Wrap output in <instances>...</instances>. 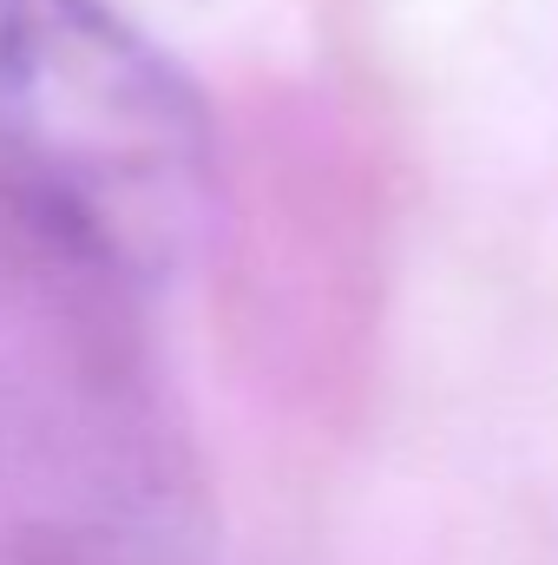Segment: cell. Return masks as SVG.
Instances as JSON below:
<instances>
[{
	"label": "cell",
	"instance_id": "cell-1",
	"mask_svg": "<svg viewBox=\"0 0 558 565\" xmlns=\"http://www.w3.org/2000/svg\"><path fill=\"white\" fill-rule=\"evenodd\" d=\"M191 79L106 0H0V198L79 264L171 277L211 224Z\"/></svg>",
	"mask_w": 558,
	"mask_h": 565
}]
</instances>
